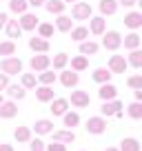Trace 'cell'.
Instances as JSON below:
<instances>
[{
    "mask_svg": "<svg viewBox=\"0 0 142 151\" xmlns=\"http://www.w3.org/2000/svg\"><path fill=\"white\" fill-rule=\"evenodd\" d=\"M0 69L7 76H18V73H22V60L14 58V56H5L2 62H0Z\"/></svg>",
    "mask_w": 142,
    "mask_h": 151,
    "instance_id": "cell-1",
    "label": "cell"
},
{
    "mask_svg": "<svg viewBox=\"0 0 142 151\" xmlns=\"http://www.w3.org/2000/svg\"><path fill=\"white\" fill-rule=\"evenodd\" d=\"M102 47L104 49H109V51H115V49H120L122 47V36H120L118 31H107V33H102Z\"/></svg>",
    "mask_w": 142,
    "mask_h": 151,
    "instance_id": "cell-2",
    "label": "cell"
},
{
    "mask_svg": "<svg viewBox=\"0 0 142 151\" xmlns=\"http://www.w3.org/2000/svg\"><path fill=\"white\" fill-rule=\"evenodd\" d=\"M71 16L76 20H89L91 18V5L89 2H78L76 0V5H73V9H71Z\"/></svg>",
    "mask_w": 142,
    "mask_h": 151,
    "instance_id": "cell-3",
    "label": "cell"
},
{
    "mask_svg": "<svg viewBox=\"0 0 142 151\" xmlns=\"http://www.w3.org/2000/svg\"><path fill=\"white\" fill-rule=\"evenodd\" d=\"M38 16L36 14H27V11H24V14H20V20H18V24H20V29H22V31H33V29L38 27Z\"/></svg>",
    "mask_w": 142,
    "mask_h": 151,
    "instance_id": "cell-4",
    "label": "cell"
},
{
    "mask_svg": "<svg viewBox=\"0 0 142 151\" xmlns=\"http://www.w3.org/2000/svg\"><path fill=\"white\" fill-rule=\"evenodd\" d=\"M18 116V104L14 102V100H2L0 102V118L5 120H11Z\"/></svg>",
    "mask_w": 142,
    "mask_h": 151,
    "instance_id": "cell-5",
    "label": "cell"
},
{
    "mask_svg": "<svg viewBox=\"0 0 142 151\" xmlns=\"http://www.w3.org/2000/svg\"><path fill=\"white\" fill-rule=\"evenodd\" d=\"M49 65H51V58L44 56V53H36V56H31V60H29V67H31L33 71H44V69H49Z\"/></svg>",
    "mask_w": 142,
    "mask_h": 151,
    "instance_id": "cell-6",
    "label": "cell"
},
{
    "mask_svg": "<svg viewBox=\"0 0 142 151\" xmlns=\"http://www.w3.org/2000/svg\"><path fill=\"white\" fill-rule=\"evenodd\" d=\"M85 129L89 133H93V136H100V133L107 131V120H104V118H89Z\"/></svg>",
    "mask_w": 142,
    "mask_h": 151,
    "instance_id": "cell-7",
    "label": "cell"
},
{
    "mask_svg": "<svg viewBox=\"0 0 142 151\" xmlns=\"http://www.w3.org/2000/svg\"><path fill=\"white\" fill-rule=\"evenodd\" d=\"M120 109H122V102L120 100H104L102 102V107H100V111H102V116H120Z\"/></svg>",
    "mask_w": 142,
    "mask_h": 151,
    "instance_id": "cell-8",
    "label": "cell"
},
{
    "mask_svg": "<svg viewBox=\"0 0 142 151\" xmlns=\"http://www.w3.org/2000/svg\"><path fill=\"white\" fill-rule=\"evenodd\" d=\"M127 60L124 56H111L109 58V71L111 73H127Z\"/></svg>",
    "mask_w": 142,
    "mask_h": 151,
    "instance_id": "cell-9",
    "label": "cell"
},
{
    "mask_svg": "<svg viewBox=\"0 0 142 151\" xmlns=\"http://www.w3.org/2000/svg\"><path fill=\"white\" fill-rule=\"evenodd\" d=\"M71 104L78 107V109H85V107L91 104V98H89L87 91H73V93H71Z\"/></svg>",
    "mask_w": 142,
    "mask_h": 151,
    "instance_id": "cell-10",
    "label": "cell"
},
{
    "mask_svg": "<svg viewBox=\"0 0 142 151\" xmlns=\"http://www.w3.org/2000/svg\"><path fill=\"white\" fill-rule=\"evenodd\" d=\"M124 24H127L129 29H133V31H138V29L142 27V14L140 11H129V14L124 16Z\"/></svg>",
    "mask_w": 142,
    "mask_h": 151,
    "instance_id": "cell-11",
    "label": "cell"
},
{
    "mask_svg": "<svg viewBox=\"0 0 142 151\" xmlns=\"http://www.w3.org/2000/svg\"><path fill=\"white\" fill-rule=\"evenodd\" d=\"M104 29H107V20H104V16H95V18H91L89 31L93 33V36H102Z\"/></svg>",
    "mask_w": 142,
    "mask_h": 151,
    "instance_id": "cell-12",
    "label": "cell"
},
{
    "mask_svg": "<svg viewBox=\"0 0 142 151\" xmlns=\"http://www.w3.org/2000/svg\"><path fill=\"white\" fill-rule=\"evenodd\" d=\"M29 49L36 53H47L49 51V40H44V38H29Z\"/></svg>",
    "mask_w": 142,
    "mask_h": 151,
    "instance_id": "cell-13",
    "label": "cell"
},
{
    "mask_svg": "<svg viewBox=\"0 0 142 151\" xmlns=\"http://www.w3.org/2000/svg\"><path fill=\"white\" fill-rule=\"evenodd\" d=\"M98 96H100V100H102V102H104V100H113L115 96H118V89H115V85H111V82H102Z\"/></svg>",
    "mask_w": 142,
    "mask_h": 151,
    "instance_id": "cell-14",
    "label": "cell"
},
{
    "mask_svg": "<svg viewBox=\"0 0 142 151\" xmlns=\"http://www.w3.org/2000/svg\"><path fill=\"white\" fill-rule=\"evenodd\" d=\"M53 140L58 142H65V145H71V142H76V133L71 131V129H60V131H51Z\"/></svg>",
    "mask_w": 142,
    "mask_h": 151,
    "instance_id": "cell-15",
    "label": "cell"
},
{
    "mask_svg": "<svg viewBox=\"0 0 142 151\" xmlns=\"http://www.w3.org/2000/svg\"><path fill=\"white\" fill-rule=\"evenodd\" d=\"M36 98H38V102H51V100H53L51 85H40L38 89H36Z\"/></svg>",
    "mask_w": 142,
    "mask_h": 151,
    "instance_id": "cell-16",
    "label": "cell"
},
{
    "mask_svg": "<svg viewBox=\"0 0 142 151\" xmlns=\"http://www.w3.org/2000/svg\"><path fill=\"white\" fill-rule=\"evenodd\" d=\"M67 109H69V100H67V98H53L51 100V109H49V111H51L53 116H62Z\"/></svg>",
    "mask_w": 142,
    "mask_h": 151,
    "instance_id": "cell-17",
    "label": "cell"
},
{
    "mask_svg": "<svg viewBox=\"0 0 142 151\" xmlns=\"http://www.w3.org/2000/svg\"><path fill=\"white\" fill-rule=\"evenodd\" d=\"M140 42H142V40H140V33H138V31H131L129 36L122 38L124 49H129V51H131V49H138V47H140Z\"/></svg>",
    "mask_w": 142,
    "mask_h": 151,
    "instance_id": "cell-18",
    "label": "cell"
},
{
    "mask_svg": "<svg viewBox=\"0 0 142 151\" xmlns=\"http://www.w3.org/2000/svg\"><path fill=\"white\" fill-rule=\"evenodd\" d=\"M100 14L102 16H113L118 11V0H100Z\"/></svg>",
    "mask_w": 142,
    "mask_h": 151,
    "instance_id": "cell-19",
    "label": "cell"
},
{
    "mask_svg": "<svg viewBox=\"0 0 142 151\" xmlns=\"http://www.w3.org/2000/svg\"><path fill=\"white\" fill-rule=\"evenodd\" d=\"M78 80H80V78H78V71H73V69L71 71H62L60 73V82L65 87H76Z\"/></svg>",
    "mask_w": 142,
    "mask_h": 151,
    "instance_id": "cell-20",
    "label": "cell"
},
{
    "mask_svg": "<svg viewBox=\"0 0 142 151\" xmlns=\"http://www.w3.org/2000/svg\"><path fill=\"white\" fill-rule=\"evenodd\" d=\"M65 7L67 2H62V0H44V9L49 14H65Z\"/></svg>",
    "mask_w": 142,
    "mask_h": 151,
    "instance_id": "cell-21",
    "label": "cell"
},
{
    "mask_svg": "<svg viewBox=\"0 0 142 151\" xmlns=\"http://www.w3.org/2000/svg\"><path fill=\"white\" fill-rule=\"evenodd\" d=\"M71 27H73V20H71L69 16H65V14H58V20H56V29L58 31L67 33V31H71Z\"/></svg>",
    "mask_w": 142,
    "mask_h": 151,
    "instance_id": "cell-22",
    "label": "cell"
},
{
    "mask_svg": "<svg viewBox=\"0 0 142 151\" xmlns=\"http://www.w3.org/2000/svg\"><path fill=\"white\" fill-rule=\"evenodd\" d=\"M98 49H100V45L93 42V40H82L80 42V53L82 56H95Z\"/></svg>",
    "mask_w": 142,
    "mask_h": 151,
    "instance_id": "cell-23",
    "label": "cell"
},
{
    "mask_svg": "<svg viewBox=\"0 0 142 151\" xmlns=\"http://www.w3.org/2000/svg\"><path fill=\"white\" fill-rule=\"evenodd\" d=\"M33 129H36V133H38V136H47V133L53 131V122H51V120H36Z\"/></svg>",
    "mask_w": 142,
    "mask_h": 151,
    "instance_id": "cell-24",
    "label": "cell"
},
{
    "mask_svg": "<svg viewBox=\"0 0 142 151\" xmlns=\"http://www.w3.org/2000/svg\"><path fill=\"white\" fill-rule=\"evenodd\" d=\"M111 76H113V73H111L109 69L100 67V69H95V71H93V76H91V78H93L98 85H102V82H109V80H111Z\"/></svg>",
    "mask_w": 142,
    "mask_h": 151,
    "instance_id": "cell-25",
    "label": "cell"
},
{
    "mask_svg": "<svg viewBox=\"0 0 142 151\" xmlns=\"http://www.w3.org/2000/svg\"><path fill=\"white\" fill-rule=\"evenodd\" d=\"M7 36L14 40V38H20L22 36V29H20V24H18V20H7Z\"/></svg>",
    "mask_w": 142,
    "mask_h": 151,
    "instance_id": "cell-26",
    "label": "cell"
},
{
    "mask_svg": "<svg viewBox=\"0 0 142 151\" xmlns=\"http://www.w3.org/2000/svg\"><path fill=\"white\" fill-rule=\"evenodd\" d=\"M87 67H89V60H87V56H76V58H71V69L73 71H85Z\"/></svg>",
    "mask_w": 142,
    "mask_h": 151,
    "instance_id": "cell-27",
    "label": "cell"
},
{
    "mask_svg": "<svg viewBox=\"0 0 142 151\" xmlns=\"http://www.w3.org/2000/svg\"><path fill=\"white\" fill-rule=\"evenodd\" d=\"M140 142L136 140V138H124L122 142H120V151H140Z\"/></svg>",
    "mask_w": 142,
    "mask_h": 151,
    "instance_id": "cell-28",
    "label": "cell"
},
{
    "mask_svg": "<svg viewBox=\"0 0 142 151\" xmlns=\"http://www.w3.org/2000/svg\"><path fill=\"white\" fill-rule=\"evenodd\" d=\"M62 118H65V127H78L80 124V116H78L76 111H65L62 113Z\"/></svg>",
    "mask_w": 142,
    "mask_h": 151,
    "instance_id": "cell-29",
    "label": "cell"
},
{
    "mask_svg": "<svg viewBox=\"0 0 142 151\" xmlns=\"http://www.w3.org/2000/svg\"><path fill=\"white\" fill-rule=\"evenodd\" d=\"M127 65L136 67V69H140V67H142V51H140V47H138V49H131V53H129V60H127Z\"/></svg>",
    "mask_w": 142,
    "mask_h": 151,
    "instance_id": "cell-30",
    "label": "cell"
},
{
    "mask_svg": "<svg viewBox=\"0 0 142 151\" xmlns=\"http://www.w3.org/2000/svg\"><path fill=\"white\" fill-rule=\"evenodd\" d=\"M7 93L11 96L14 100H22L24 96H27V91H24V87H18V85H7Z\"/></svg>",
    "mask_w": 142,
    "mask_h": 151,
    "instance_id": "cell-31",
    "label": "cell"
},
{
    "mask_svg": "<svg viewBox=\"0 0 142 151\" xmlns=\"http://www.w3.org/2000/svg\"><path fill=\"white\" fill-rule=\"evenodd\" d=\"M71 38L76 40V42H82L89 38V29L87 27H71Z\"/></svg>",
    "mask_w": 142,
    "mask_h": 151,
    "instance_id": "cell-32",
    "label": "cell"
},
{
    "mask_svg": "<svg viewBox=\"0 0 142 151\" xmlns=\"http://www.w3.org/2000/svg\"><path fill=\"white\" fill-rule=\"evenodd\" d=\"M14 138H16V142H29V138H31V129H29V127H16Z\"/></svg>",
    "mask_w": 142,
    "mask_h": 151,
    "instance_id": "cell-33",
    "label": "cell"
},
{
    "mask_svg": "<svg viewBox=\"0 0 142 151\" xmlns=\"http://www.w3.org/2000/svg\"><path fill=\"white\" fill-rule=\"evenodd\" d=\"M38 82H40V85H53V82H56V73H53V71H49V69L40 71Z\"/></svg>",
    "mask_w": 142,
    "mask_h": 151,
    "instance_id": "cell-34",
    "label": "cell"
},
{
    "mask_svg": "<svg viewBox=\"0 0 142 151\" xmlns=\"http://www.w3.org/2000/svg\"><path fill=\"white\" fill-rule=\"evenodd\" d=\"M27 0H9V9L14 11V14H24L27 11Z\"/></svg>",
    "mask_w": 142,
    "mask_h": 151,
    "instance_id": "cell-35",
    "label": "cell"
},
{
    "mask_svg": "<svg viewBox=\"0 0 142 151\" xmlns=\"http://www.w3.org/2000/svg\"><path fill=\"white\" fill-rule=\"evenodd\" d=\"M14 53H16V42L14 40L0 42V56H14Z\"/></svg>",
    "mask_w": 142,
    "mask_h": 151,
    "instance_id": "cell-36",
    "label": "cell"
},
{
    "mask_svg": "<svg viewBox=\"0 0 142 151\" xmlns=\"http://www.w3.org/2000/svg\"><path fill=\"white\" fill-rule=\"evenodd\" d=\"M36 29H38L40 38H44V40L53 36V24H49V22H38V27H36Z\"/></svg>",
    "mask_w": 142,
    "mask_h": 151,
    "instance_id": "cell-37",
    "label": "cell"
},
{
    "mask_svg": "<svg viewBox=\"0 0 142 151\" xmlns=\"http://www.w3.org/2000/svg\"><path fill=\"white\" fill-rule=\"evenodd\" d=\"M129 116H131L133 120H140L142 118V102H138V100H136V102L129 104Z\"/></svg>",
    "mask_w": 142,
    "mask_h": 151,
    "instance_id": "cell-38",
    "label": "cell"
},
{
    "mask_svg": "<svg viewBox=\"0 0 142 151\" xmlns=\"http://www.w3.org/2000/svg\"><path fill=\"white\" fill-rule=\"evenodd\" d=\"M67 62H69V56H67V53H58L56 58H53V69H65L67 67Z\"/></svg>",
    "mask_w": 142,
    "mask_h": 151,
    "instance_id": "cell-39",
    "label": "cell"
},
{
    "mask_svg": "<svg viewBox=\"0 0 142 151\" xmlns=\"http://www.w3.org/2000/svg\"><path fill=\"white\" fill-rule=\"evenodd\" d=\"M36 76L33 73H22V87L24 89H33V87H36Z\"/></svg>",
    "mask_w": 142,
    "mask_h": 151,
    "instance_id": "cell-40",
    "label": "cell"
},
{
    "mask_svg": "<svg viewBox=\"0 0 142 151\" xmlns=\"http://www.w3.org/2000/svg\"><path fill=\"white\" fill-rule=\"evenodd\" d=\"M29 149L31 151H44V142L40 138H29Z\"/></svg>",
    "mask_w": 142,
    "mask_h": 151,
    "instance_id": "cell-41",
    "label": "cell"
},
{
    "mask_svg": "<svg viewBox=\"0 0 142 151\" xmlns=\"http://www.w3.org/2000/svg\"><path fill=\"white\" fill-rule=\"evenodd\" d=\"M44 151H67V145H65V142L53 140L51 145H44Z\"/></svg>",
    "mask_w": 142,
    "mask_h": 151,
    "instance_id": "cell-42",
    "label": "cell"
},
{
    "mask_svg": "<svg viewBox=\"0 0 142 151\" xmlns=\"http://www.w3.org/2000/svg\"><path fill=\"white\" fill-rule=\"evenodd\" d=\"M127 85L131 87V89H142V76H131L127 80Z\"/></svg>",
    "mask_w": 142,
    "mask_h": 151,
    "instance_id": "cell-43",
    "label": "cell"
},
{
    "mask_svg": "<svg viewBox=\"0 0 142 151\" xmlns=\"http://www.w3.org/2000/svg\"><path fill=\"white\" fill-rule=\"evenodd\" d=\"M7 85H9V76H7V73H0V91H5Z\"/></svg>",
    "mask_w": 142,
    "mask_h": 151,
    "instance_id": "cell-44",
    "label": "cell"
},
{
    "mask_svg": "<svg viewBox=\"0 0 142 151\" xmlns=\"http://www.w3.org/2000/svg\"><path fill=\"white\" fill-rule=\"evenodd\" d=\"M27 5H31V7H42L44 0H27Z\"/></svg>",
    "mask_w": 142,
    "mask_h": 151,
    "instance_id": "cell-45",
    "label": "cell"
},
{
    "mask_svg": "<svg viewBox=\"0 0 142 151\" xmlns=\"http://www.w3.org/2000/svg\"><path fill=\"white\" fill-rule=\"evenodd\" d=\"M7 20H9V16H7V14H0V29L7 24Z\"/></svg>",
    "mask_w": 142,
    "mask_h": 151,
    "instance_id": "cell-46",
    "label": "cell"
},
{
    "mask_svg": "<svg viewBox=\"0 0 142 151\" xmlns=\"http://www.w3.org/2000/svg\"><path fill=\"white\" fill-rule=\"evenodd\" d=\"M138 0H120V5H124V7H133Z\"/></svg>",
    "mask_w": 142,
    "mask_h": 151,
    "instance_id": "cell-47",
    "label": "cell"
},
{
    "mask_svg": "<svg viewBox=\"0 0 142 151\" xmlns=\"http://www.w3.org/2000/svg\"><path fill=\"white\" fill-rule=\"evenodd\" d=\"M133 91H136V100H138V102H142V89H133Z\"/></svg>",
    "mask_w": 142,
    "mask_h": 151,
    "instance_id": "cell-48",
    "label": "cell"
},
{
    "mask_svg": "<svg viewBox=\"0 0 142 151\" xmlns=\"http://www.w3.org/2000/svg\"><path fill=\"white\" fill-rule=\"evenodd\" d=\"M0 151H14V147L11 145H0Z\"/></svg>",
    "mask_w": 142,
    "mask_h": 151,
    "instance_id": "cell-49",
    "label": "cell"
},
{
    "mask_svg": "<svg viewBox=\"0 0 142 151\" xmlns=\"http://www.w3.org/2000/svg\"><path fill=\"white\" fill-rule=\"evenodd\" d=\"M104 151H120V149H115V147H109V149H104Z\"/></svg>",
    "mask_w": 142,
    "mask_h": 151,
    "instance_id": "cell-50",
    "label": "cell"
},
{
    "mask_svg": "<svg viewBox=\"0 0 142 151\" xmlns=\"http://www.w3.org/2000/svg\"><path fill=\"white\" fill-rule=\"evenodd\" d=\"M62 2H76V0H62Z\"/></svg>",
    "mask_w": 142,
    "mask_h": 151,
    "instance_id": "cell-51",
    "label": "cell"
},
{
    "mask_svg": "<svg viewBox=\"0 0 142 151\" xmlns=\"http://www.w3.org/2000/svg\"><path fill=\"white\" fill-rule=\"evenodd\" d=\"M2 100H5V98H2V93H0V102H2Z\"/></svg>",
    "mask_w": 142,
    "mask_h": 151,
    "instance_id": "cell-52",
    "label": "cell"
},
{
    "mask_svg": "<svg viewBox=\"0 0 142 151\" xmlns=\"http://www.w3.org/2000/svg\"><path fill=\"white\" fill-rule=\"evenodd\" d=\"M0 2H2V0H0Z\"/></svg>",
    "mask_w": 142,
    "mask_h": 151,
    "instance_id": "cell-53",
    "label": "cell"
}]
</instances>
